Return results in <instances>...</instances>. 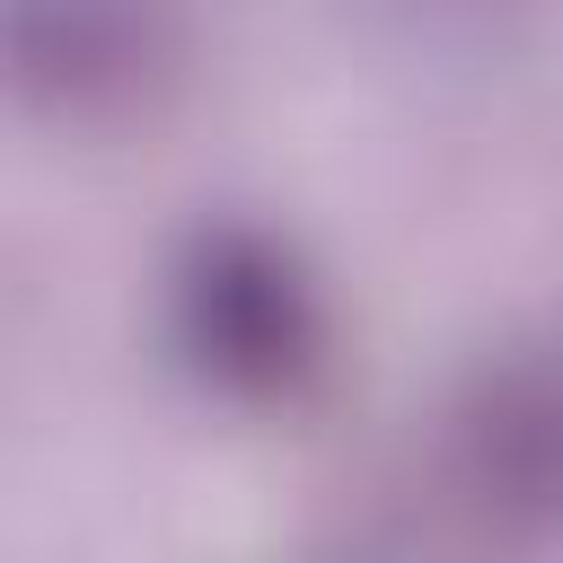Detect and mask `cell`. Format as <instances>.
<instances>
[{
  "label": "cell",
  "instance_id": "1",
  "mask_svg": "<svg viewBox=\"0 0 563 563\" xmlns=\"http://www.w3.org/2000/svg\"><path fill=\"white\" fill-rule=\"evenodd\" d=\"M158 343L202 405L299 413L334 369V308L290 229L211 211L158 273Z\"/></svg>",
  "mask_w": 563,
  "mask_h": 563
},
{
  "label": "cell",
  "instance_id": "2",
  "mask_svg": "<svg viewBox=\"0 0 563 563\" xmlns=\"http://www.w3.org/2000/svg\"><path fill=\"white\" fill-rule=\"evenodd\" d=\"M9 106L70 141L158 123L194 79L185 0H0Z\"/></svg>",
  "mask_w": 563,
  "mask_h": 563
},
{
  "label": "cell",
  "instance_id": "3",
  "mask_svg": "<svg viewBox=\"0 0 563 563\" xmlns=\"http://www.w3.org/2000/svg\"><path fill=\"white\" fill-rule=\"evenodd\" d=\"M440 501L501 545L563 537V334L484 352L431 422Z\"/></svg>",
  "mask_w": 563,
  "mask_h": 563
},
{
  "label": "cell",
  "instance_id": "4",
  "mask_svg": "<svg viewBox=\"0 0 563 563\" xmlns=\"http://www.w3.org/2000/svg\"><path fill=\"white\" fill-rule=\"evenodd\" d=\"M352 18L396 44L405 62H431V70H493V62H519L554 0H352Z\"/></svg>",
  "mask_w": 563,
  "mask_h": 563
}]
</instances>
